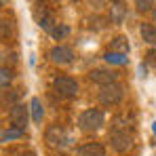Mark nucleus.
<instances>
[{
	"label": "nucleus",
	"mask_w": 156,
	"mask_h": 156,
	"mask_svg": "<svg viewBox=\"0 0 156 156\" xmlns=\"http://www.w3.org/2000/svg\"><path fill=\"white\" fill-rule=\"evenodd\" d=\"M125 17H127V6H122V4H114L112 11H110V19H112L114 23H122Z\"/></svg>",
	"instance_id": "14"
},
{
	"label": "nucleus",
	"mask_w": 156,
	"mask_h": 156,
	"mask_svg": "<svg viewBox=\"0 0 156 156\" xmlns=\"http://www.w3.org/2000/svg\"><path fill=\"white\" fill-rule=\"evenodd\" d=\"M49 57H51L55 63L66 66V63H70V61L74 59V51H72L70 47H53L51 53H49Z\"/></svg>",
	"instance_id": "7"
},
{
	"label": "nucleus",
	"mask_w": 156,
	"mask_h": 156,
	"mask_svg": "<svg viewBox=\"0 0 156 156\" xmlns=\"http://www.w3.org/2000/svg\"><path fill=\"white\" fill-rule=\"evenodd\" d=\"M139 32H141V38H144L148 44H156V26H152V23H144Z\"/></svg>",
	"instance_id": "12"
},
{
	"label": "nucleus",
	"mask_w": 156,
	"mask_h": 156,
	"mask_svg": "<svg viewBox=\"0 0 156 156\" xmlns=\"http://www.w3.org/2000/svg\"><path fill=\"white\" fill-rule=\"evenodd\" d=\"M23 135V131L21 129H9V131H2V141H11V139H17V137H21Z\"/></svg>",
	"instance_id": "16"
},
{
	"label": "nucleus",
	"mask_w": 156,
	"mask_h": 156,
	"mask_svg": "<svg viewBox=\"0 0 156 156\" xmlns=\"http://www.w3.org/2000/svg\"><path fill=\"white\" fill-rule=\"evenodd\" d=\"M53 89L61 97H76L78 95V82L70 76H57L53 80Z\"/></svg>",
	"instance_id": "3"
},
{
	"label": "nucleus",
	"mask_w": 156,
	"mask_h": 156,
	"mask_svg": "<svg viewBox=\"0 0 156 156\" xmlns=\"http://www.w3.org/2000/svg\"><path fill=\"white\" fill-rule=\"evenodd\" d=\"M78 156H105V148L101 144H84V146H80L78 148Z\"/></svg>",
	"instance_id": "9"
},
{
	"label": "nucleus",
	"mask_w": 156,
	"mask_h": 156,
	"mask_svg": "<svg viewBox=\"0 0 156 156\" xmlns=\"http://www.w3.org/2000/svg\"><path fill=\"white\" fill-rule=\"evenodd\" d=\"M104 122H105V116H104V112L97 110V108H89V110H84L78 116V127L84 133H93V131L101 129Z\"/></svg>",
	"instance_id": "1"
},
{
	"label": "nucleus",
	"mask_w": 156,
	"mask_h": 156,
	"mask_svg": "<svg viewBox=\"0 0 156 156\" xmlns=\"http://www.w3.org/2000/svg\"><path fill=\"white\" fill-rule=\"evenodd\" d=\"M0 78H2V89H6L9 84H11V70H6V68H2L0 70Z\"/></svg>",
	"instance_id": "18"
},
{
	"label": "nucleus",
	"mask_w": 156,
	"mask_h": 156,
	"mask_svg": "<svg viewBox=\"0 0 156 156\" xmlns=\"http://www.w3.org/2000/svg\"><path fill=\"white\" fill-rule=\"evenodd\" d=\"M47 141L53 148H68L72 144V135L61 127H51L47 131Z\"/></svg>",
	"instance_id": "4"
},
{
	"label": "nucleus",
	"mask_w": 156,
	"mask_h": 156,
	"mask_svg": "<svg viewBox=\"0 0 156 156\" xmlns=\"http://www.w3.org/2000/svg\"><path fill=\"white\" fill-rule=\"evenodd\" d=\"M21 156H36L34 152H27V154H21Z\"/></svg>",
	"instance_id": "21"
},
{
	"label": "nucleus",
	"mask_w": 156,
	"mask_h": 156,
	"mask_svg": "<svg viewBox=\"0 0 156 156\" xmlns=\"http://www.w3.org/2000/svg\"><path fill=\"white\" fill-rule=\"evenodd\" d=\"M112 2H116V4H122V0H112Z\"/></svg>",
	"instance_id": "22"
},
{
	"label": "nucleus",
	"mask_w": 156,
	"mask_h": 156,
	"mask_svg": "<svg viewBox=\"0 0 156 156\" xmlns=\"http://www.w3.org/2000/svg\"><path fill=\"white\" fill-rule=\"evenodd\" d=\"M89 78L93 80V82H97V84H112V82H116V72H112V70H105V68H97V70H93Z\"/></svg>",
	"instance_id": "8"
},
{
	"label": "nucleus",
	"mask_w": 156,
	"mask_h": 156,
	"mask_svg": "<svg viewBox=\"0 0 156 156\" xmlns=\"http://www.w3.org/2000/svg\"><path fill=\"white\" fill-rule=\"evenodd\" d=\"M6 2H9V0H2V4H6Z\"/></svg>",
	"instance_id": "24"
},
{
	"label": "nucleus",
	"mask_w": 156,
	"mask_h": 156,
	"mask_svg": "<svg viewBox=\"0 0 156 156\" xmlns=\"http://www.w3.org/2000/svg\"><path fill=\"white\" fill-rule=\"evenodd\" d=\"M89 2H91L93 6H97V9H101V6H104V2H105V0H89Z\"/></svg>",
	"instance_id": "19"
},
{
	"label": "nucleus",
	"mask_w": 156,
	"mask_h": 156,
	"mask_svg": "<svg viewBox=\"0 0 156 156\" xmlns=\"http://www.w3.org/2000/svg\"><path fill=\"white\" fill-rule=\"evenodd\" d=\"M110 141H112V148L116 150V152H127L133 148V135L127 133V131H112V135H110Z\"/></svg>",
	"instance_id": "5"
},
{
	"label": "nucleus",
	"mask_w": 156,
	"mask_h": 156,
	"mask_svg": "<svg viewBox=\"0 0 156 156\" xmlns=\"http://www.w3.org/2000/svg\"><path fill=\"white\" fill-rule=\"evenodd\" d=\"M122 97H125V89H122V84H118V82L105 84V87H101V91H99V101L104 105L120 104Z\"/></svg>",
	"instance_id": "2"
},
{
	"label": "nucleus",
	"mask_w": 156,
	"mask_h": 156,
	"mask_svg": "<svg viewBox=\"0 0 156 156\" xmlns=\"http://www.w3.org/2000/svg\"><path fill=\"white\" fill-rule=\"evenodd\" d=\"M152 17H154V21H156V11H154V13H152Z\"/></svg>",
	"instance_id": "23"
},
{
	"label": "nucleus",
	"mask_w": 156,
	"mask_h": 156,
	"mask_svg": "<svg viewBox=\"0 0 156 156\" xmlns=\"http://www.w3.org/2000/svg\"><path fill=\"white\" fill-rule=\"evenodd\" d=\"M129 40L125 38V36H116L114 40H112V44H110V51L112 53H122V55H127L129 53Z\"/></svg>",
	"instance_id": "10"
},
{
	"label": "nucleus",
	"mask_w": 156,
	"mask_h": 156,
	"mask_svg": "<svg viewBox=\"0 0 156 156\" xmlns=\"http://www.w3.org/2000/svg\"><path fill=\"white\" fill-rule=\"evenodd\" d=\"M135 6H137V11L148 13V11L154 6V0H135Z\"/></svg>",
	"instance_id": "17"
},
{
	"label": "nucleus",
	"mask_w": 156,
	"mask_h": 156,
	"mask_svg": "<svg viewBox=\"0 0 156 156\" xmlns=\"http://www.w3.org/2000/svg\"><path fill=\"white\" fill-rule=\"evenodd\" d=\"M104 59L108 63H112V66H125V63H129V57H127V55H122V53H112V51L105 53Z\"/></svg>",
	"instance_id": "13"
},
{
	"label": "nucleus",
	"mask_w": 156,
	"mask_h": 156,
	"mask_svg": "<svg viewBox=\"0 0 156 156\" xmlns=\"http://www.w3.org/2000/svg\"><path fill=\"white\" fill-rule=\"evenodd\" d=\"M49 34H51L55 40H61V38H66V36L70 34V27H68V26H55Z\"/></svg>",
	"instance_id": "15"
},
{
	"label": "nucleus",
	"mask_w": 156,
	"mask_h": 156,
	"mask_svg": "<svg viewBox=\"0 0 156 156\" xmlns=\"http://www.w3.org/2000/svg\"><path fill=\"white\" fill-rule=\"evenodd\" d=\"M9 120H11V125H13L15 129L26 131V127H27V108H26V105H21V104L11 105Z\"/></svg>",
	"instance_id": "6"
},
{
	"label": "nucleus",
	"mask_w": 156,
	"mask_h": 156,
	"mask_svg": "<svg viewBox=\"0 0 156 156\" xmlns=\"http://www.w3.org/2000/svg\"><path fill=\"white\" fill-rule=\"evenodd\" d=\"M152 131H154V135H156V122H152Z\"/></svg>",
	"instance_id": "20"
},
{
	"label": "nucleus",
	"mask_w": 156,
	"mask_h": 156,
	"mask_svg": "<svg viewBox=\"0 0 156 156\" xmlns=\"http://www.w3.org/2000/svg\"><path fill=\"white\" fill-rule=\"evenodd\" d=\"M30 110H32V118H34V122H42V118H44V110H42V104H40L38 97H32V101H30Z\"/></svg>",
	"instance_id": "11"
}]
</instances>
